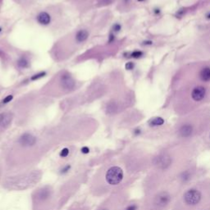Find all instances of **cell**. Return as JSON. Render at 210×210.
<instances>
[{"label": "cell", "mask_w": 210, "mask_h": 210, "mask_svg": "<svg viewBox=\"0 0 210 210\" xmlns=\"http://www.w3.org/2000/svg\"><path fill=\"white\" fill-rule=\"evenodd\" d=\"M36 23L42 26H49L52 23V15L45 10H42L35 15Z\"/></svg>", "instance_id": "12"}, {"label": "cell", "mask_w": 210, "mask_h": 210, "mask_svg": "<svg viewBox=\"0 0 210 210\" xmlns=\"http://www.w3.org/2000/svg\"><path fill=\"white\" fill-rule=\"evenodd\" d=\"M58 85L62 93H70L76 90V81L72 76H71L70 73L63 72L59 76Z\"/></svg>", "instance_id": "10"}, {"label": "cell", "mask_w": 210, "mask_h": 210, "mask_svg": "<svg viewBox=\"0 0 210 210\" xmlns=\"http://www.w3.org/2000/svg\"><path fill=\"white\" fill-rule=\"evenodd\" d=\"M42 177V172L30 169L6 176L3 179V187L9 190H25L35 186Z\"/></svg>", "instance_id": "7"}, {"label": "cell", "mask_w": 210, "mask_h": 210, "mask_svg": "<svg viewBox=\"0 0 210 210\" xmlns=\"http://www.w3.org/2000/svg\"><path fill=\"white\" fill-rule=\"evenodd\" d=\"M133 67H134L133 62H127V63L126 64V68L127 70H131V69H133Z\"/></svg>", "instance_id": "19"}, {"label": "cell", "mask_w": 210, "mask_h": 210, "mask_svg": "<svg viewBox=\"0 0 210 210\" xmlns=\"http://www.w3.org/2000/svg\"><path fill=\"white\" fill-rule=\"evenodd\" d=\"M120 30H121V26H120L119 24H115L113 26L114 31H115V32H117V31H119Z\"/></svg>", "instance_id": "20"}, {"label": "cell", "mask_w": 210, "mask_h": 210, "mask_svg": "<svg viewBox=\"0 0 210 210\" xmlns=\"http://www.w3.org/2000/svg\"><path fill=\"white\" fill-rule=\"evenodd\" d=\"M207 18H210V13H209V14H208V15H207Z\"/></svg>", "instance_id": "25"}, {"label": "cell", "mask_w": 210, "mask_h": 210, "mask_svg": "<svg viewBox=\"0 0 210 210\" xmlns=\"http://www.w3.org/2000/svg\"><path fill=\"white\" fill-rule=\"evenodd\" d=\"M198 150L187 142L164 146L153 154L150 169L143 181L144 194L176 184L187 167L196 164Z\"/></svg>", "instance_id": "1"}, {"label": "cell", "mask_w": 210, "mask_h": 210, "mask_svg": "<svg viewBox=\"0 0 210 210\" xmlns=\"http://www.w3.org/2000/svg\"><path fill=\"white\" fill-rule=\"evenodd\" d=\"M138 1H142V0H138Z\"/></svg>", "instance_id": "26"}, {"label": "cell", "mask_w": 210, "mask_h": 210, "mask_svg": "<svg viewBox=\"0 0 210 210\" xmlns=\"http://www.w3.org/2000/svg\"><path fill=\"white\" fill-rule=\"evenodd\" d=\"M205 93H206L205 88L203 87V86H197L192 91L191 97L195 101L199 102V101H201L202 99H204V96H205Z\"/></svg>", "instance_id": "13"}, {"label": "cell", "mask_w": 210, "mask_h": 210, "mask_svg": "<svg viewBox=\"0 0 210 210\" xmlns=\"http://www.w3.org/2000/svg\"><path fill=\"white\" fill-rule=\"evenodd\" d=\"M207 145L208 146V148L210 149V133H209V135H208V141L207 142Z\"/></svg>", "instance_id": "23"}, {"label": "cell", "mask_w": 210, "mask_h": 210, "mask_svg": "<svg viewBox=\"0 0 210 210\" xmlns=\"http://www.w3.org/2000/svg\"><path fill=\"white\" fill-rule=\"evenodd\" d=\"M165 122L164 119H163L162 117H158L153 118L149 122V126L151 127H157V126H163Z\"/></svg>", "instance_id": "16"}, {"label": "cell", "mask_w": 210, "mask_h": 210, "mask_svg": "<svg viewBox=\"0 0 210 210\" xmlns=\"http://www.w3.org/2000/svg\"><path fill=\"white\" fill-rule=\"evenodd\" d=\"M126 173L120 161L110 160L102 164L90 183L91 195L96 197L108 196L119 187L130 186L136 177H126Z\"/></svg>", "instance_id": "3"}, {"label": "cell", "mask_w": 210, "mask_h": 210, "mask_svg": "<svg viewBox=\"0 0 210 210\" xmlns=\"http://www.w3.org/2000/svg\"><path fill=\"white\" fill-rule=\"evenodd\" d=\"M153 154L144 149H131L119 158L127 175L137 177L141 172H147L150 169Z\"/></svg>", "instance_id": "6"}, {"label": "cell", "mask_w": 210, "mask_h": 210, "mask_svg": "<svg viewBox=\"0 0 210 210\" xmlns=\"http://www.w3.org/2000/svg\"><path fill=\"white\" fill-rule=\"evenodd\" d=\"M3 167L0 164V182L1 181H3Z\"/></svg>", "instance_id": "21"}, {"label": "cell", "mask_w": 210, "mask_h": 210, "mask_svg": "<svg viewBox=\"0 0 210 210\" xmlns=\"http://www.w3.org/2000/svg\"><path fill=\"white\" fill-rule=\"evenodd\" d=\"M181 191L177 184H171L144 194L143 210H171Z\"/></svg>", "instance_id": "5"}, {"label": "cell", "mask_w": 210, "mask_h": 210, "mask_svg": "<svg viewBox=\"0 0 210 210\" xmlns=\"http://www.w3.org/2000/svg\"><path fill=\"white\" fill-rule=\"evenodd\" d=\"M129 186H124L112 191L96 210H123L130 200Z\"/></svg>", "instance_id": "9"}, {"label": "cell", "mask_w": 210, "mask_h": 210, "mask_svg": "<svg viewBox=\"0 0 210 210\" xmlns=\"http://www.w3.org/2000/svg\"><path fill=\"white\" fill-rule=\"evenodd\" d=\"M123 210H143L142 207V200L140 199H132L129 200L126 204Z\"/></svg>", "instance_id": "14"}, {"label": "cell", "mask_w": 210, "mask_h": 210, "mask_svg": "<svg viewBox=\"0 0 210 210\" xmlns=\"http://www.w3.org/2000/svg\"><path fill=\"white\" fill-rule=\"evenodd\" d=\"M142 55H143V52H140V51H135V52H133L131 53V57L135 58V59L140 58Z\"/></svg>", "instance_id": "18"}, {"label": "cell", "mask_w": 210, "mask_h": 210, "mask_svg": "<svg viewBox=\"0 0 210 210\" xmlns=\"http://www.w3.org/2000/svg\"><path fill=\"white\" fill-rule=\"evenodd\" d=\"M13 122V114L10 112H3L0 113V139L3 134L10 127Z\"/></svg>", "instance_id": "11"}, {"label": "cell", "mask_w": 210, "mask_h": 210, "mask_svg": "<svg viewBox=\"0 0 210 210\" xmlns=\"http://www.w3.org/2000/svg\"><path fill=\"white\" fill-rule=\"evenodd\" d=\"M171 210H210V177H204L181 190Z\"/></svg>", "instance_id": "4"}, {"label": "cell", "mask_w": 210, "mask_h": 210, "mask_svg": "<svg viewBox=\"0 0 210 210\" xmlns=\"http://www.w3.org/2000/svg\"><path fill=\"white\" fill-rule=\"evenodd\" d=\"M145 44H152V41H146L144 43Z\"/></svg>", "instance_id": "24"}, {"label": "cell", "mask_w": 210, "mask_h": 210, "mask_svg": "<svg viewBox=\"0 0 210 210\" xmlns=\"http://www.w3.org/2000/svg\"><path fill=\"white\" fill-rule=\"evenodd\" d=\"M199 77L202 81L208 82L210 81V67H204L199 73Z\"/></svg>", "instance_id": "15"}, {"label": "cell", "mask_w": 210, "mask_h": 210, "mask_svg": "<svg viewBox=\"0 0 210 210\" xmlns=\"http://www.w3.org/2000/svg\"><path fill=\"white\" fill-rule=\"evenodd\" d=\"M32 210H55L59 198L55 189L49 185L38 187L31 195Z\"/></svg>", "instance_id": "8"}, {"label": "cell", "mask_w": 210, "mask_h": 210, "mask_svg": "<svg viewBox=\"0 0 210 210\" xmlns=\"http://www.w3.org/2000/svg\"><path fill=\"white\" fill-rule=\"evenodd\" d=\"M12 99V95H8V96L7 97L6 99H4V103H8V102H10L11 101V99Z\"/></svg>", "instance_id": "22"}, {"label": "cell", "mask_w": 210, "mask_h": 210, "mask_svg": "<svg viewBox=\"0 0 210 210\" xmlns=\"http://www.w3.org/2000/svg\"><path fill=\"white\" fill-rule=\"evenodd\" d=\"M18 67L20 68H26L29 67V60L26 58H21L18 62Z\"/></svg>", "instance_id": "17"}, {"label": "cell", "mask_w": 210, "mask_h": 210, "mask_svg": "<svg viewBox=\"0 0 210 210\" xmlns=\"http://www.w3.org/2000/svg\"><path fill=\"white\" fill-rule=\"evenodd\" d=\"M57 133L52 131L42 134L26 131L18 135L4 151V169L10 174L33 167L54 145L59 143Z\"/></svg>", "instance_id": "2"}]
</instances>
